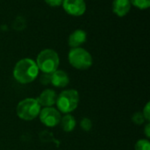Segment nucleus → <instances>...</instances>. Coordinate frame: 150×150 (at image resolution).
I'll use <instances>...</instances> for the list:
<instances>
[{
	"label": "nucleus",
	"mask_w": 150,
	"mask_h": 150,
	"mask_svg": "<svg viewBox=\"0 0 150 150\" xmlns=\"http://www.w3.org/2000/svg\"><path fill=\"white\" fill-rule=\"evenodd\" d=\"M39 74V69L35 61L30 58L19 60L14 66L13 76L20 83H29L36 79Z\"/></svg>",
	"instance_id": "1"
},
{
	"label": "nucleus",
	"mask_w": 150,
	"mask_h": 150,
	"mask_svg": "<svg viewBox=\"0 0 150 150\" xmlns=\"http://www.w3.org/2000/svg\"><path fill=\"white\" fill-rule=\"evenodd\" d=\"M35 62L39 70L44 74H52L58 69L60 58L56 51L51 48H46L39 53Z\"/></svg>",
	"instance_id": "2"
},
{
	"label": "nucleus",
	"mask_w": 150,
	"mask_h": 150,
	"mask_svg": "<svg viewBox=\"0 0 150 150\" xmlns=\"http://www.w3.org/2000/svg\"><path fill=\"white\" fill-rule=\"evenodd\" d=\"M69 64L79 70H86L92 66L93 59L90 52L79 47L71 48L68 54Z\"/></svg>",
	"instance_id": "3"
},
{
	"label": "nucleus",
	"mask_w": 150,
	"mask_h": 150,
	"mask_svg": "<svg viewBox=\"0 0 150 150\" xmlns=\"http://www.w3.org/2000/svg\"><path fill=\"white\" fill-rule=\"evenodd\" d=\"M79 103V94L76 90H66L56 98V105L60 112L68 114L76 110Z\"/></svg>",
	"instance_id": "4"
},
{
	"label": "nucleus",
	"mask_w": 150,
	"mask_h": 150,
	"mask_svg": "<svg viewBox=\"0 0 150 150\" xmlns=\"http://www.w3.org/2000/svg\"><path fill=\"white\" fill-rule=\"evenodd\" d=\"M17 115L24 120L35 119L40 112V105L35 98H25L17 105Z\"/></svg>",
	"instance_id": "5"
},
{
	"label": "nucleus",
	"mask_w": 150,
	"mask_h": 150,
	"mask_svg": "<svg viewBox=\"0 0 150 150\" xmlns=\"http://www.w3.org/2000/svg\"><path fill=\"white\" fill-rule=\"evenodd\" d=\"M62 6L67 14L73 17L83 16L87 9L85 0H63Z\"/></svg>",
	"instance_id": "6"
},
{
	"label": "nucleus",
	"mask_w": 150,
	"mask_h": 150,
	"mask_svg": "<svg viewBox=\"0 0 150 150\" xmlns=\"http://www.w3.org/2000/svg\"><path fill=\"white\" fill-rule=\"evenodd\" d=\"M40 120L41 123L48 127L57 126L61 121V113L55 108L45 107L40 112Z\"/></svg>",
	"instance_id": "7"
},
{
	"label": "nucleus",
	"mask_w": 150,
	"mask_h": 150,
	"mask_svg": "<svg viewBox=\"0 0 150 150\" xmlns=\"http://www.w3.org/2000/svg\"><path fill=\"white\" fill-rule=\"evenodd\" d=\"M131 8H132V4H131L130 0H113L112 1V12L120 18L127 16L131 11Z\"/></svg>",
	"instance_id": "8"
},
{
	"label": "nucleus",
	"mask_w": 150,
	"mask_h": 150,
	"mask_svg": "<svg viewBox=\"0 0 150 150\" xmlns=\"http://www.w3.org/2000/svg\"><path fill=\"white\" fill-rule=\"evenodd\" d=\"M86 40H87L86 32L83 29H76L69 34L68 43L71 48H74V47H81L83 44L85 43Z\"/></svg>",
	"instance_id": "9"
},
{
	"label": "nucleus",
	"mask_w": 150,
	"mask_h": 150,
	"mask_svg": "<svg viewBox=\"0 0 150 150\" xmlns=\"http://www.w3.org/2000/svg\"><path fill=\"white\" fill-rule=\"evenodd\" d=\"M50 83L57 88H63L66 87L69 83V77L68 74L62 70V69H56L54 72L51 74Z\"/></svg>",
	"instance_id": "10"
},
{
	"label": "nucleus",
	"mask_w": 150,
	"mask_h": 150,
	"mask_svg": "<svg viewBox=\"0 0 150 150\" xmlns=\"http://www.w3.org/2000/svg\"><path fill=\"white\" fill-rule=\"evenodd\" d=\"M56 98H57V95L55 91L51 89H47L40 93V95L37 98V101L40 106L50 107L55 104Z\"/></svg>",
	"instance_id": "11"
},
{
	"label": "nucleus",
	"mask_w": 150,
	"mask_h": 150,
	"mask_svg": "<svg viewBox=\"0 0 150 150\" xmlns=\"http://www.w3.org/2000/svg\"><path fill=\"white\" fill-rule=\"evenodd\" d=\"M61 127L63 131L65 132H71L76 127V120L75 118L70 114H66L62 118H61Z\"/></svg>",
	"instance_id": "12"
},
{
	"label": "nucleus",
	"mask_w": 150,
	"mask_h": 150,
	"mask_svg": "<svg viewBox=\"0 0 150 150\" xmlns=\"http://www.w3.org/2000/svg\"><path fill=\"white\" fill-rule=\"evenodd\" d=\"M130 2L139 10H147L150 7V0H130Z\"/></svg>",
	"instance_id": "13"
},
{
	"label": "nucleus",
	"mask_w": 150,
	"mask_h": 150,
	"mask_svg": "<svg viewBox=\"0 0 150 150\" xmlns=\"http://www.w3.org/2000/svg\"><path fill=\"white\" fill-rule=\"evenodd\" d=\"M135 150H150V143L148 140H140L136 142Z\"/></svg>",
	"instance_id": "14"
},
{
	"label": "nucleus",
	"mask_w": 150,
	"mask_h": 150,
	"mask_svg": "<svg viewBox=\"0 0 150 150\" xmlns=\"http://www.w3.org/2000/svg\"><path fill=\"white\" fill-rule=\"evenodd\" d=\"M132 120L136 125H142L145 121V118L142 114V112H136L133 115Z\"/></svg>",
	"instance_id": "15"
},
{
	"label": "nucleus",
	"mask_w": 150,
	"mask_h": 150,
	"mask_svg": "<svg viewBox=\"0 0 150 150\" xmlns=\"http://www.w3.org/2000/svg\"><path fill=\"white\" fill-rule=\"evenodd\" d=\"M81 127L83 131H90L92 127V123L91 120L88 118H83L81 120Z\"/></svg>",
	"instance_id": "16"
},
{
	"label": "nucleus",
	"mask_w": 150,
	"mask_h": 150,
	"mask_svg": "<svg viewBox=\"0 0 150 150\" xmlns=\"http://www.w3.org/2000/svg\"><path fill=\"white\" fill-rule=\"evenodd\" d=\"M44 1L48 6L53 7V8H56V7H59L62 5L63 0H44Z\"/></svg>",
	"instance_id": "17"
},
{
	"label": "nucleus",
	"mask_w": 150,
	"mask_h": 150,
	"mask_svg": "<svg viewBox=\"0 0 150 150\" xmlns=\"http://www.w3.org/2000/svg\"><path fill=\"white\" fill-rule=\"evenodd\" d=\"M142 114H143V116H144L145 120H146L147 121H149L150 120V104L149 103H148V104L146 105V106H145V108H144V110H143Z\"/></svg>",
	"instance_id": "18"
},
{
	"label": "nucleus",
	"mask_w": 150,
	"mask_h": 150,
	"mask_svg": "<svg viewBox=\"0 0 150 150\" xmlns=\"http://www.w3.org/2000/svg\"><path fill=\"white\" fill-rule=\"evenodd\" d=\"M50 78H51V74H44L42 75L40 81L43 84H47L48 83H50Z\"/></svg>",
	"instance_id": "19"
},
{
	"label": "nucleus",
	"mask_w": 150,
	"mask_h": 150,
	"mask_svg": "<svg viewBox=\"0 0 150 150\" xmlns=\"http://www.w3.org/2000/svg\"><path fill=\"white\" fill-rule=\"evenodd\" d=\"M145 134H146V136H147L148 138H149L150 137V124L149 123H148V124L146 125V127H145Z\"/></svg>",
	"instance_id": "20"
}]
</instances>
